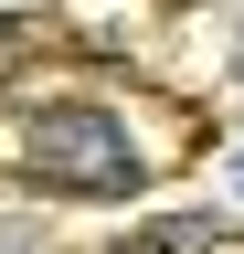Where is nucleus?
<instances>
[{"label": "nucleus", "mask_w": 244, "mask_h": 254, "mask_svg": "<svg viewBox=\"0 0 244 254\" xmlns=\"http://www.w3.org/2000/svg\"><path fill=\"white\" fill-rule=\"evenodd\" d=\"M21 170L43 190H75V201H117V190H138L149 159L128 138V117H106V106H43L21 127Z\"/></svg>", "instance_id": "obj_1"}, {"label": "nucleus", "mask_w": 244, "mask_h": 254, "mask_svg": "<svg viewBox=\"0 0 244 254\" xmlns=\"http://www.w3.org/2000/svg\"><path fill=\"white\" fill-rule=\"evenodd\" d=\"M191 244H202V222H170V233L149 244V254H191Z\"/></svg>", "instance_id": "obj_2"}]
</instances>
